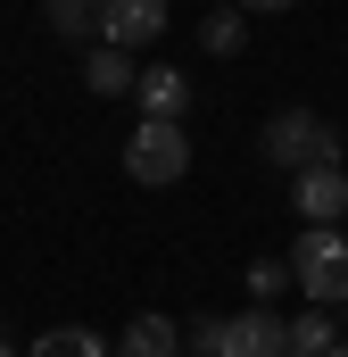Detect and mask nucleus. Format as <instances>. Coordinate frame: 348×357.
Returning <instances> with one entry per match:
<instances>
[{
  "label": "nucleus",
  "mask_w": 348,
  "mask_h": 357,
  "mask_svg": "<svg viewBox=\"0 0 348 357\" xmlns=\"http://www.w3.org/2000/svg\"><path fill=\"white\" fill-rule=\"evenodd\" d=\"M258 150L282 167V175H307V167H340V125L332 116H315V108H274L265 116V133H258Z\"/></svg>",
  "instance_id": "obj_1"
},
{
  "label": "nucleus",
  "mask_w": 348,
  "mask_h": 357,
  "mask_svg": "<svg viewBox=\"0 0 348 357\" xmlns=\"http://www.w3.org/2000/svg\"><path fill=\"white\" fill-rule=\"evenodd\" d=\"M282 266L307 291V307H340L348 299V225H299V241H290Z\"/></svg>",
  "instance_id": "obj_2"
},
{
  "label": "nucleus",
  "mask_w": 348,
  "mask_h": 357,
  "mask_svg": "<svg viewBox=\"0 0 348 357\" xmlns=\"http://www.w3.org/2000/svg\"><path fill=\"white\" fill-rule=\"evenodd\" d=\"M191 341H199V357H282L290 324H282L274 307H241V316H207V324H191Z\"/></svg>",
  "instance_id": "obj_3"
},
{
  "label": "nucleus",
  "mask_w": 348,
  "mask_h": 357,
  "mask_svg": "<svg viewBox=\"0 0 348 357\" xmlns=\"http://www.w3.org/2000/svg\"><path fill=\"white\" fill-rule=\"evenodd\" d=\"M125 175L150 183V191L182 183V175H191V142H182V125H166V116H141V125L125 133Z\"/></svg>",
  "instance_id": "obj_4"
},
{
  "label": "nucleus",
  "mask_w": 348,
  "mask_h": 357,
  "mask_svg": "<svg viewBox=\"0 0 348 357\" xmlns=\"http://www.w3.org/2000/svg\"><path fill=\"white\" fill-rule=\"evenodd\" d=\"M158 33H166V0H100V42H108V50L133 59V50H150Z\"/></svg>",
  "instance_id": "obj_5"
},
{
  "label": "nucleus",
  "mask_w": 348,
  "mask_h": 357,
  "mask_svg": "<svg viewBox=\"0 0 348 357\" xmlns=\"http://www.w3.org/2000/svg\"><path fill=\"white\" fill-rule=\"evenodd\" d=\"M290 208H299V225H340V216H348V175H340V167L290 175Z\"/></svg>",
  "instance_id": "obj_6"
},
{
  "label": "nucleus",
  "mask_w": 348,
  "mask_h": 357,
  "mask_svg": "<svg viewBox=\"0 0 348 357\" xmlns=\"http://www.w3.org/2000/svg\"><path fill=\"white\" fill-rule=\"evenodd\" d=\"M133 100H141V116L182 125V108H191V75H182V67H141V75H133Z\"/></svg>",
  "instance_id": "obj_7"
},
{
  "label": "nucleus",
  "mask_w": 348,
  "mask_h": 357,
  "mask_svg": "<svg viewBox=\"0 0 348 357\" xmlns=\"http://www.w3.org/2000/svg\"><path fill=\"white\" fill-rule=\"evenodd\" d=\"M133 75H141V67H133L125 50L91 42V59H84V91H100V100H125V91H133Z\"/></svg>",
  "instance_id": "obj_8"
},
{
  "label": "nucleus",
  "mask_w": 348,
  "mask_h": 357,
  "mask_svg": "<svg viewBox=\"0 0 348 357\" xmlns=\"http://www.w3.org/2000/svg\"><path fill=\"white\" fill-rule=\"evenodd\" d=\"M116 357H182V333H174L166 316H133L116 333Z\"/></svg>",
  "instance_id": "obj_9"
},
{
  "label": "nucleus",
  "mask_w": 348,
  "mask_h": 357,
  "mask_svg": "<svg viewBox=\"0 0 348 357\" xmlns=\"http://www.w3.org/2000/svg\"><path fill=\"white\" fill-rule=\"evenodd\" d=\"M25 357H116L108 333H91V324H58V333H42Z\"/></svg>",
  "instance_id": "obj_10"
},
{
  "label": "nucleus",
  "mask_w": 348,
  "mask_h": 357,
  "mask_svg": "<svg viewBox=\"0 0 348 357\" xmlns=\"http://www.w3.org/2000/svg\"><path fill=\"white\" fill-rule=\"evenodd\" d=\"M332 349H340V324H332L324 307L290 316V341H282V357H332Z\"/></svg>",
  "instance_id": "obj_11"
},
{
  "label": "nucleus",
  "mask_w": 348,
  "mask_h": 357,
  "mask_svg": "<svg viewBox=\"0 0 348 357\" xmlns=\"http://www.w3.org/2000/svg\"><path fill=\"white\" fill-rule=\"evenodd\" d=\"M42 25L67 42H100V0H42Z\"/></svg>",
  "instance_id": "obj_12"
},
{
  "label": "nucleus",
  "mask_w": 348,
  "mask_h": 357,
  "mask_svg": "<svg viewBox=\"0 0 348 357\" xmlns=\"http://www.w3.org/2000/svg\"><path fill=\"white\" fill-rule=\"evenodd\" d=\"M241 42H249V17H241L232 0H224V8H207V25H199V50H207V59H232Z\"/></svg>",
  "instance_id": "obj_13"
},
{
  "label": "nucleus",
  "mask_w": 348,
  "mask_h": 357,
  "mask_svg": "<svg viewBox=\"0 0 348 357\" xmlns=\"http://www.w3.org/2000/svg\"><path fill=\"white\" fill-rule=\"evenodd\" d=\"M282 282H290V266H282V258H258V266H249V291H258V307L282 291Z\"/></svg>",
  "instance_id": "obj_14"
},
{
  "label": "nucleus",
  "mask_w": 348,
  "mask_h": 357,
  "mask_svg": "<svg viewBox=\"0 0 348 357\" xmlns=\"http://www.w3.org/2000/svg\"><path fill=\"white\" fill-rule=\"evenodd\" d=\"M241 17H282V8H299V0H232Z\"/></svg>",
  "instance_id": "obj_15"
},
{
  "label": "nucleus",
  "mask_w": 348,
  "mask_h": 357,
  "mask_svg": "<svg viewBox=\"0 0 348 357\" xmlns=\"http://www.w3.org/2000/svg\"><path fill=\"white\" fill-rule=\"evenodd\" d=\"M332 357H348V333H340V349H332Z\"/></svg>",
  "instance_id": "obj_16"
},
{
  "label": "nucleus",
  "mask_w": 348,
  "mask_h": 357,
  "mask_svg": "<svg viewBox=\"0 0 348 357\" xmlns=\"http://www.w3.org/2000/svg\"><path fill=\"white\" fill-rule=\"evenodd\" d=\"M0 357H17V349H8V341H0Z\"/></svg>",
  "instance_id": "obj_17"
},
{
  "label": "nucleus",
  "mask_w": 348,
  "mask_h": 357,
  "mask_svg": "<svg viewBox=\"0 0 348 357\" xmlns=\"http://www.w3.org/2000/svg\"><path fill=\"white\" fill-rule=\"evenodd\" d=\"M340 316H348V299H340Z\"/></svg>",
  "instance_id": "obj_18"
}]
</instances>
